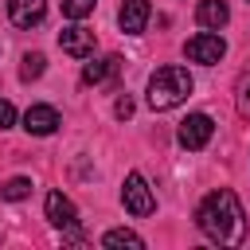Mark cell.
<instances>
[{
	"label": "cell",
	"mask_w": 250,
	"mask_h": 250,
	"mask_svg": "<svg viewBox=\"0 0 250 250\" xmlns=\"http://www.w3.org/2000/svg\"><path fill=\"white\" fill-rule=\"evenodd\" d=\"M184 55H188L191 62H199V66H215V62L227 55V43H223V35H215V31H199V35H191V39L184 43Z\"/></svg>",
	"instance_id": "3"
},
{
	"label": "cell",
	"mask_w": 250,
	"mask_h": 250,
	"mask_svg": "<svg viewBox=\"0 0 250 250\" xmlns=\"http://www.w3.org/2000/svg\"><path fill=\"white\" fill-rule=\"evenodd\" d=\"M117 66H121V59H117V55H109V59H94V62H86V66H82V82H86V86H98V82L113 78V74H117Z\"/></svg>",
	"instance_id": "12"
},
{
	"label": "cell",
	"mask_w": 250,
	"mask_h": 250,
	"mask_svg": "<svg viewBox=\"0 0 250 250\" xmlns=\"http://www.w3.org/2000/svg\"><path fill=\"white\" fill-rule=\"evenodd\" d=\"M148 16H152L148 0H121V8H117V23L125 35H141L148 27Z\"/></svg>",
	"instance_id": "7"
},
{
	"label": "cell",
	"mask_w": 250,
	"mask_h": 250,
	"mask_svg": "<svg viewBox=\"0 0 250 250\" xmlns=\"http://www.w3.org/2000/svg\"><path fill=\"white\" fill-rule=\"evenodd\" d=\"M23 129H27L31 137H51V133L59 129V113H55V105H31V109L23 113Z\"/></svg>",
	"instance_id": "10"
},
{
	"label": "cell",
	"mask_w": 250,
	"mask_h": 250,
	"mask_svg": "<svg viewBox=\"0 0 250 250\" xmlns=\"http://www.w3.org/2000/svg\"><path fill=\"white\" fill-rule=\"evenodd\" d=\"M227 20H230L227 0H199V8H195V23H199V27L219 31V27H227Z\"/></svg>",
	"instance_id": "11"
},
{
	"label": "cell",
	"mask_w": 250,
	"mask_h": 250,
	"mask_svg": "<svg viewBox=\"0 0 250 250\" xmlns=\"http://www.w3.org/2000/svg\"><path fill=\"white\" fill-rule=\"evenodd\" d=\"M113 113H117L121 121H125V117H133V98H129V94H121V98L113 102Z\"/></svg>",
	"instance_id": "18"
},
{
	"label": "cell",
	"mask_w": 250,
	"mask_h": 250,
	"mask_svg": "<svg viewBox=\"0 0 250 250\" xmlns=\"http://www.w3.org/2000/svg\"><path fill=\"white\" fill-rule=\"evenodd\" d=\"M43 70H47V59H43L39 51H27V55H23V66H20V78L31 82V78H39Z\"/></svg>",
	"instance_id": "13"
},
{
	"label": "cell",
	"mask_w": 250,
	"mask_h": 250,
	"mask_svg": "<svg viewBox=\"0 0 250 250\" xmlns=\"http://www.w3.org/2000/svg\"><path fill=\"white\" fill-rule=\"evenodd\" d=\"M59 47L74 59H90L94 55V31H86L82 23H70V27L59 31Z\"/></svg>",
	"instance_id": "8"
},
{
	"label": "cell",
	"mask_w": 250,
	"mask_h": 250,
	"mask_svg": "<svg viewBox=\"0 0 250 250\" xmlns=\"http://www.w3.org/2000/svg\"><path fill=\"white\" fill-rule=\"evenodd\" d=\"M98 8V0H62V16L66 20H86Z\"/></svg>",
	"instance_id": "16"
},
{
	"label": "cell",
	"mask_w": 250,
	"mask_h": 250,
	"mask_svg": "<svg viewBox=\"0 0 250 250\" xmlns=\"http://www.w3.org/2000/svg\"><path fill=\"white\" fill-rule=\"evenodd\" d=\"M211 133H215V121L207 117V113H188L184 121H180V145L184 148H203L207 141H211Z\"/></svg>",
	"instance_id": "5"
},
{
	"label": "cell",
	"mask_w": 250,
	"mask_h": 250,
	"mask_svg": "<svg viewBox=\"0 0 250 250\" xmlns=\"http://www.w3.org/2000/svg\"><path fill=\"white\" fill-rule=\"evenodd\" d=\"M47 223L51 227H59V230H74L78 227V207L62 195V191H47Z\"/></svg>",
	"instance_id": "6"
},
{
	"label": "cell",
	"mask_w": 250,
	"mask_h": 250,
	"mask_svg": "<svg viewBox=\"0 0 250 250\" xmlns=\"http://www.w3.org/2000/svg\"><path fill=\"white\" fill-rule=\"evenodd\" d=\"M195 223H199V230H203L211 242H219V246H238V242L246 238V215H242V203H238L234 191H227V188L211 191V195L199 203Z\"/></svg>",
	"instance_id": "1"
},
{
	"label": "cell",
	"mask_w": 250,
	"mask_h": 250,
	"mask_svg": "<svg viewBox=\"0 0 250 250\" xmlns=\"http://www.w3.org/2000/svg\"><path fill=\"white\" fill-rule=\"evenodd\" d=\"M121 203H125V211L137 215V219L152 215L156 203H152V191H148V184H145L141 172H129V176H125V184H121Z\"/></svg>",
	"instance_id": "4"
},
{
	"label": "cell",
	"mask_w": 250,
	"mask_h": 250,
	"mask_svg": "<svg viewBox=\"0 0 250 250\" xmlns=\"http://www.w3.org/2000/svg\"><path fill=\"white\" fill-rule=\"evenodd\" d=\"M195 90L191 74L184 66H160L152 78H148V90H145V102L152 109H176L180 102H188V94Z\"/></svg>",
	"instance_id": "2"
},
{
	"label": "cell",
	"mask_w": 250,
	"mask_h": 250,
	"mask_svg": "<svg viewBox=\"0 0 250 250\" xmlns=\"http://www.w3.org/2000/svg\"><path fill=\"white\" fill-rule=\"evenodd\" d=\"M47 16V0H8V20L16 27H39Z\"/></svg>",
	"instance_id": "9"
},
{
	"label": "cell",
	"mask_w": 250,
	"mask_h": 250,
	"mask_svg": "<svg viewBox=\"0 0 250 250\" xmlns=\"http://www.w3.org/2000/svg\"><path fill=\"white\" fill-rule=\"evenodd\" d=\"M8 125H16V105L0 102V129H8Z\"/></svg>",
	"instance_id": "19"
},
{
	"label": "cell",
	"mask_w": 250,
	"mask_h": 250,
	"mask_svg": "<svg viewBox=\"0 0 250 250\" xmlns=\"http://www.w3.org/2000/svg\"><path fill=\"white\" fill-rule=\"evenodd\" d=\"M238 109L250 117V74H242V82H238Z\"/></svg>",
	"instance_id": "17"
},
{
	"label": "cell",
	"mask_w": 250,
	"mask_h": 250,
	"mask_svg": "<svg viewBox=\"0 0 250 250\" xmlns=\"http://www.w3.org/2000/svg\"><path fill=\"white\" fill-rule=\"evenodd\" d=\"M102 246H133V250H141V246H145V238H141V234H133V230H109V234L102 238Z\"/></svg>",
	"instance_id": "15"
},
{
	"label": "cell",
	"mask_w": 250,
	"mask_h": 250,
	"mask_svg": "<svg viewBox=\"0 0 250 250\" xmlns=\"http://www.w3.org/2000/svg\"><path fill=\"white\" fill-rule=\"evenodd\" d=\"M0 195H4V199H12V203H16V199H27V195H31V180H23V176H12V180L0 188Z\"/></svg>",
	"instance_id": "14"
}]
</instances>
